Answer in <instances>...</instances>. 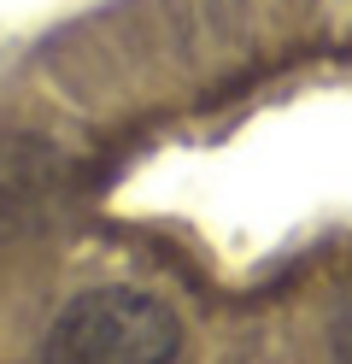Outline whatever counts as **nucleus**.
Here are the masks:
<instances>
[{
    "label": "nucleus",
    "mask_w": 352,
    "mask_h": 364,
    "mask_svg": "<svg viewBox=\"0 0 352 364\" xmlns=\"http://www.w3.org/2000/svg\"><path fill=\"white\" fill-rule=\"evenodd\" d=\"M182 323L141 288L77 294L41 341V364H176Z\"/></svg>",
    "instance_id": "obj_1"
}]
</instances>
